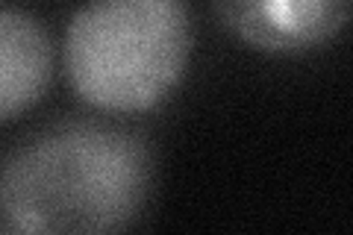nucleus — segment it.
Returning a JSON list of instances; mask_svg holds the SVG:
<instances>
[{
  "label": "nucleus",
  "instance_id": "obj_1",
  "mask_svg": "<svg viewBox=\"0 0 353 235\" xmlns=\"http://www.w3.org/2000/svg\"><path fill=\"white\" fill-rule=\"evenodd\" d=\"M148 132L101 115H59L30 130L0 167V218L15 232L130 229L157 194Z\"/></svg>",
  "mask_w": 353,
  "mask_h": 235
},
{
  "label": "nucleus",
  "instance_id": "obj_2",
  "mask_svg": "<svg viewBox=\"0 0 353 235\" xmlns=\"http://www.w3.org/2000/svg\"><path fill=\"white\" fill-rule=\"evenodd\" d=\"M194 53L189 0H85L65 30L62 62L83 103L136 115L180 88Z\"/></svg>",
  "mask_w": 353,
  "mask_h": 235
},
{
  "label": "nucleus",
  "instance_id": "obj_3",
  "mask_svg": "<svg viewBox=\"0 0 353 235\" xmlns=\"http://www.w3.org/2000/svg\"><path fill=\"white\" fill-rule=\"evenodd\" d=\"M212 9L218 24L248 48L303 56L347 27L353 0H212Z\"/></svg>",
  "mask_w": 353,
  "mask_h": 235
},
{
  "label": "nucleus",
  "instance_id": "obj_4",
  "mask_svg": "<svg viewBox=\"0 0 353 235\" xmlns=\"http://www.w3.org/2000/svg\"><path fill=\"white\" fill-rule=\"evenodd\" d=\"M53 39L24 9L0 6V124L24 115L53 80Z\"/></svg>",
  "mask_w": 353,
  "mask_h": 235
}]
</instances>
